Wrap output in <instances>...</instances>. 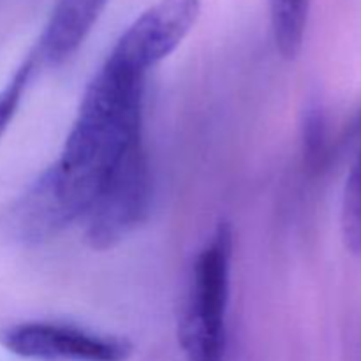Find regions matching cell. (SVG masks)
<instances>
[{
    "label": "cell",
    "instance_id": "1",
    "mask_svg": "<svg viewBox=\"0 0 361 361\" xmlns=\"http://www.w3.org/2000/svg\"><path fill=\"white\" fill-rule=\"evenodd\" d=\"M145 80L102 63L59 161L32 183L60 231L85 217L127 148L143 137Z\"/></svg>",
    "mask_w": 361,
    "mask_h": 361
},
{
    "label": "cell",
    "instance_id": "2",
    "mask_svg": "<svg viewBox=\"0 0 361 361\" xmlns=\"http://www.w3.org/2000/svg\"><path fill=\"white\" fill-rule=\"evenodd\" d=\"M233 245L231 224L221 222L194 261L189 293L178 321V342L187 361L226 358Z\"/></svg>",
    "mask_w": 361,
    "mask_h": 361
},
{
    "label": "cell",
    "instance_id": "3",
    "mask_svg": "<svg viewBox=\"0 0 361 361\" xmlns=\"http://www.w3.org/2000/svg\"><path fill=\"white\" fill-rule=\"evenodd\" d=\"M152 197L154 180L141 137L127 148L85 214L88 245L95 250L118 245L148 217Z\"/></svg>",
    "mask_w": 361,
    "mask_h": 361
},
{
    "label": "cell",
    "instance_id": "4",
    "mask_svg": "<svg viewBox=\"0 0 361 361\" xmlns=\"http://www.w3.org/2000/svg\"><path fill=\"white\" fill-rule=\"evenodd\" d=\"M201 14V0H159L145 9L118 41L104 63L147 78L148 71L168 59L189 35Z\"/></svg>",
    "mask_w": 361,
    "mask_h": 361
},
{
    "label": "cell",
    "instance_id": "5",
    "mask_svg": "<svg viewBox=\"0 0 361 361\" xmlns=\"http://www.w3.org/2000/svg\"><path fill=\"white\" fill-rule=\"evenodd\" d=\"M0 344L20 358L48 361H127L134 353L127 338L46 321L7 328Z\"/></svg>",
    "mask_w": 361,
    "mask_h": 361
},
{
    "label": "cell",
    "instance_id": "6",
    "mask_svg": "<svg viewBox=\"0 0 361 361\" xmlns=\"http://www.w3.org/2000/svg\"><path fill=\"white\" fill-rule=\"evenodd\" d=\"M109 0H56L35 55L48 63H62L80 49Z\"/></svg>",
    "mask_w": 361,
    "mask_h": 361
},
{
    "label": "cell",
    "instance_id": "7",
    "mask_svg": "<svg viewBox=\"0 0 361 361\" xmlns=\"http://www.w3.org/2000/svg\"><path fill=\"white\" fill-rule=\"evenodd\" d=\"M312 0H270V20L277 51L293 60L302 51Z\"/></svg>",
    "mask_w": 361,
    "mask_h": 361
},
{
    "label": "cell",
    "instance_id": "8",
    "mask_svg": "<svg viewBox=\"0 0 361 361\" xmlns=\"http://www.w3.org/2000/svg\"><path fill=\"white\" fill-rule=\"evenodd\" d=\"M342 236L353 254H361V140L349 168L342 197Z\"/></svg>",
    "mask_w": 361,
    "mask_h": 361
},
{
    "label": "cell",
    "instance_id": "9",
    "mask_svg": "<svg viewBox=\"0 0 361 361\" xmlns=\"http://www.w3.org/2000/svg\"><path fill=\"white\" fill-rule=\"evenodd\" d=\"M37 60L39 59L35 51L30 53L28 59L23 60V63L13 74L9 83L0 90V140L6 134L7 127L13 122L14 115H16L18 108H20L21 97H23V92L27 88L32 73H34Z\"/></svg>",
    "mask_w": 361,
    "mask_h": 361
},
{
    "label": "cell",
    "instance_id": "10",
    "mask_svg": "<svg viewBox=\"0 0 361 361\" xmlns=\"http://www.w3.org/2000/svg\"><path fill=\"white\" fill-rule=\"evenodd\" d=\"M303 150L312 168H321L328 159V134L324 115L319 108H310L303 122Z\"/></svg>",
    "mask_w": 361,
    "mask_h": 361
}]
</instances>
